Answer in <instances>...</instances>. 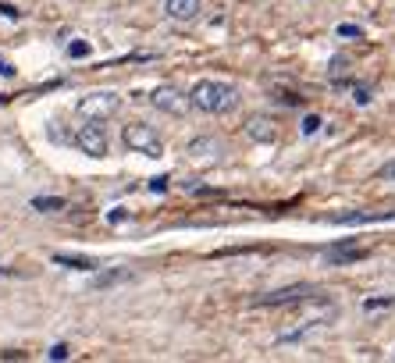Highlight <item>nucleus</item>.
<instances>
[{
  "label": "nucleus",
  "mask_w": 395,
  "mask_h": 363,
  "mask_svg": "<svg viewBox=\"0 0 395 363\" xmlns=\"http://www.w3.org/2000/svg\"><path fill=\"white\" fill-rule=\"evenodd\" d=\"M189 104L203 114H228L239 107V90L228 82H217V79H200L189 90Z\"/></svg>",
  "instance_id": "nucleus-1"
},
{
  "label": "nucleus",
  "mask_w": 395,
  "mask_h": 363,
  "mask_svg": "<svg viewBox=\"0 0 395 363\" xmlns=\"http://www.w3.org/2000/svg\"><path fill=\"white\" fill-rule=\"evenodd\" d=\"M121 143H125V150H132V153L164 157V143H161V136H157L146 121H129V125L121 129Z\"/></svg>",
  "instance_id": "nucleus-2"
},
{
  "label": "nucleus",
  "mask_w": 395,
  "mask_h": 363,
  "mask_svg": "<svg viewBox=\"0 0 395 363\" xmlns=\"http://www.w3.org/2000/svg\"><path fill=\"white\" fill-rule=\"evenodd\" d=\"M118 107H121V97H118V93H90V97L79 100L75 111H79L86 121H107V118L118 114Z\"/></svg>",
  "instance_id": "nucleus-3"
},
{
  "label": "nucleus",
  "mask_w": 395,
  "mask_h": 363,
  "mask_svg": "<svg viewBox=\"0 0 395 363\" xmlns=\"http://www.w3.org/2000/svg\"><path fill=\"white\" fill-rule=\"evenodd\" d=\"M150 104L161 111V114H171V118H185L189 114V97L185 93H178L175 86H157L153 93H150Z\"/></svg>",
  "instance_id": "nucleus-4"
},
{
  "label": "nucleus",
  "mask_w": 395,
  "mask_h": 363,
  "mask_svg": "<svg viewBox=\"0 0 395 363\" xmlns=\"http://www.w3.org/2000/svg\"><path fill=\"white\" fill-rule=\"evenodd\" d=\"M75 146L86 153V157H107V132L100 129V121H86L79 132H75Z\"/></svg>",
  "instance_id": "nucleus-5"
},
{
  "label": "nucleus",
  "mask_w": 395,
  "mask_h": 363,
  "mask_svg": "<svg viewBox=\"0 0 395 363\" xmlns=\"http://www.w3.org/2000/svg\"><path fill=\"white\" fill-rule=\"evenodd\" d=\"M313 296H317V285H285L267 296H256V306H292V303H303Z\"/></svg>",
  "instance_id": "nucleus-6"
},
{
  "label": "nucleus",
  "mask_w": 395,
  "mask_h": 363,
  "mask_svg": "<svg viewBox=\"0 0 395 363\" xmlns=\"http://www.w3.org/2000/svg\"><path fill=\"white\" fill-rule=\"evenodd\" d=\"M203 11V0H164V15L171 22H196Z\"/></svg>",
  "instance_id": "nucleus-7"
},
{
  "label": "nucleus",
  "mask_w": 395,
  "mask_h": 363,
  "mask_svg": "<svg viewBox=\"0 0 395 363\" xmlns=\"http://www.w3.org/2000/svg\"><path fill=\"white\" fill-rule=\"evenodd\" d=\"M246 136H249L253 143H264V146H271V143L278 139V129H274V121H271L267 114H253V118L246 121Z\"/></svg>",
  "instance_id": "nucleus-8"
},
{
  "label": "nucleus",
  "mask_w": 395,
  "mask_h": 363,
  "mask_svg": "<svg viewBox=\"0 0 395 363\" xmlns=\"http://www.w3.org/2000/svg\"><path fill=\"white\" fill-rule=\"evenodd\" d=\"M217 153H221V143L210 139V136H200V139L189 143V157H196V161H210V157H217Z\"/></svg>",
  "instance_id": "nucleus-9"
},
{
  "label": "nucleus",
  "mask_w": 395,
  "mask_h": 363,
  "mask_svg": "<svg viewBox=\"0 0 395 363\" xmlns=\"http://www.w3.org/2000/svg\"><path fill=\"white\" fill-rule=\"evenodd\" d=\"M367 249H352V246H335L328 249V264H352V260H363Z\"/></svg>",
  "instance_id": "nucleus-10"
},
{
  "label": "nucleus",
  "mask_w": 395,
  "mask_h": 363,
  "mask_svg": "<svg viewBox=\"0 0 395 363\" xmlns=\"http://www.w3.org/2000/svg\"><path fill=\"white\" fill-rule=\"evenodd\" d=\"M395 214H338L331 217L335 224H374V221H391Z\"/></svg>",
  "instance_id": "nucleus-11"
},
{
  "label": "nucleus",
  "mask_w": 395,
  "mask_h": 363,
  "mask_svg": "<svg viewBox=\"0 0 395 363\" xmlns=\"http://www.w3.org/2000/svg\"><path fill=\"white\" fill-rule=\"evenodd\" d=\"M54 264H65L72 271H93L97 260H82V256H65V253H54Z\"/></svg>",
  "instance_id": "nucleus-12"
},
{
  "label": "nucleus",
  "mask_w": 395,
  "mask_h": 363,
  "mask_svg": "<svg viewBox=\"0 0 395 363\" xmlns=\"http://www.w3.org/2000/svg\"><path fill=\"white\" fill-rule=\"evenodd\" d=\"M33 210L54 214V210H65V200H61V196H36V200H33Z\"/></svg>",
  "instance_id": "nucleus-13"
},
{
  "label": "nucleus",
  "mask_w": 395,
  "mask_h": 363,
  "mask_svg": "<svg viewBox=\"0 0 395 363\" xmlns=\"http://www.w3.org/2000/svg\"><path fill=\"white\" fill-rule=\"evenodd\" d=\"M320 125H324V121H320L317 114H306V118H303V136H317Z\"/></svg>",
  "instance_id": "nucleus-14"
},
{
  "label": "nucleus",
  "mask_w": 395,
  "mask_h": 363,
  "mask_svg": "<svg viewBox=\"0 0 395 363\" xmlns=\"http://www.w3.org/2000/svg\"><path fill=\"white\" fill-rule=\"evenodd\" d=\"M68 58H90V43H82V40L68 43Z\"/></svg>",
  "instance_id": "nucleus-15"
},
{
  "label": "nucleus",
  "mask_w": 395,
  "mask_h": 363,
  "mask_svg": "<svg viewBox=\"0 0 395 363\" xmlns=\"http://www.w3.org/2000/svg\"><path fill=\"white\" fill-rule=\"evenodd\" d=\"M50 359H68L72 356V349H68V342H58V345H50V352H47Z\"/></svg>",
  "instance_id": "nucleus-16"
},
{
  "label": "nucleus",
  "mask_w": 395,
  "mask_h": 363,
  "mask_svg": "<svg viewBox=\"0 0 395 363\" xmlns=\"http://www.w3.org/2000/svg\"><path fill=\"white\" fill-rule=\"evenodd\" d=\"M0 15L11 18V22H18V18H22V11H18L15 4H8V0H0Z\"/></svg>",
  "instance_id": "nucleus-17"
},
{
  "label": "nucleus",
  "mask_w": 395,
  "mask_h": 363,
  "mask_svg": "<svg viewBox=\"0 0 395 363\" xmlns=\"http://www.w3.org/2000/svg\"><path fill=\"white\" fill-rule=\"evenodd\" d=\"M352 100H356L359 107H367V104H370V90H367V86H352Z\"/></svg>",
  "instance_id": "nucleus-18"
},
{
  "label": "nucleus",
  "mask_w": 395,
  "mask_h": 363,
  "mask_svg": "<svg viewBox=\"0 0 395 363\" xmlns=\"http://www.w3.org/2000/svg\"><path fill=\"white\" fill-rule=\"evenodd\" d=\"M391 306V296H381V299H367L363 310H388Z\"/></svg>",
  "instance_id": "nucleus-19"
},
{
  "label": "nucleus",
  "mask_w": 395,
  "mask_h": 363,
  "mask_svg": "<svg viewBox=\"0 0 395 363\" xmlns=\"http://www.w3.org/2000/svg\"><path fill=\"white\" fill-rule=\"evenodd\" d=\"M15 75H18V68L8 58H0V79H15Z\"/></svg>",
  "instance_id": "nucleus-20"
},
{
  "label": "nucleus",
  "mask_w": 395,
  "mask_h": 363,
  "mask_svg": "<svg viewBox=\"0 0 395 363\" xmlns=\"http://www.w3.org/2000/svg\"><path fill=\"white\" fill-rule=\"evenodd\" d=\"M338 36H345V40H359L363 29H359V26H338Z\"/></svg>",
  "instance_id": "nucleus-21"
},
{
  "label": "nucleus",
  "mask_w": 395,
  "mask_h": 363,
  "mask_svg": "<svg viewBox=\"0 0 395 363\" xmlns=\"http://www.w3.org/2000/svg\"><path fill=\"white\" fill-rule=\"evenodd\" d=\"M121 278H125V271H111V274L100 278V285H111V281H121Z\"/></svg>",
  "instance_id": "nucleus-22"
},
{
  "label": "nucleus",
  "mask_w": 395,
  "mask_h": 363,
  "mask_svg": "<svg viewBox=\"0 0 395 363\" xmlns=\"http://www.w3.org/2000/svg\"><path fill=\"white\" fill-rule=\"evenodd\" d=\"M377 175H381V178H395V161H388V164H384Z\"/></svg>",
  "instance_id": "nucleus-23"
},
{
  "label": "nucleus",
  "mask_w": 395,
  "mask_h": 363,
  "mask_svg": "<svg viewBox=\"0 0 395 363\" xmlns=\"http://www.w3.org/2000/svg\"><path fill=\"white\" fill-rule=\"evenodd\" d=\"M150 189H153V193H164V189H168V178H153Z\"/></svg>",
  "instance_id": "nucleus-24"
},
{
  "label": "nucleus",
  "mask_w": 395,
  "mask_h": 363,
  "mask_svg": "<svg viewBox=\"0 0 395 363\" xmlns=\"http://www.w3.org/2000/svg\"><path fill=\"white\" fill-rule=\"evenodd\" d=\"M107 221H111V224H121V221H125V210H111Z\"/></svg>",
  "instance_id": "nucleus-25"
},
{
  "label": "nucleus",
  "mask_w": 395,
  "mask_h": 363,
  "mask_svg": "<svg viewBox=\"0 0 395 363\" xmlns=\"http://www.w3.org/2000/svg\"><path fill=\"white\" fill-rule=\"evenodd\" d=\"M342 68H345V58H335V61H331V75H338Z\"/></svg>",
  "instance_id": "nucleus-26"
}]
</instances>
